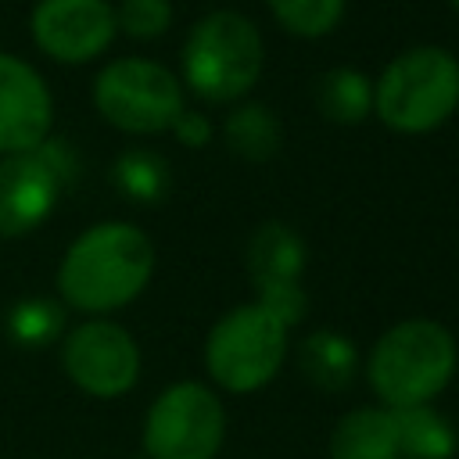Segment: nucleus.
<instances>
[{"label":"nucleus","mask_w":459,"mask_h":459,"mask_svg":"<svg viewBox=\"0 0 459 459\" xmlns=\"http://www.w3.org/2000/svg\"><path fill=\"white\" fill-rule=\"evenodd\" d=\"M298 362H301V373L316 387L341 391V387L351 384L355 366H359V355H355V344L344 333H337V330H316V333H308L301 341Z\"/></svg>","instance_id":"2eb2a0df"},{"label":"nucleus","mask_w":459,"mask_h":459,"mask_svg":"<svg viewBox=\"0 0 459 459\" xmlns=\"http://www.w3.org/2000/svg\"><path fill=\"white\" fill-rule=\"evenodd\" d=\"M93 104L104 122L133 136L172 129L183 111V82L151 57H118L93 79Z\"/></svg>","instance_id":"423d86ee"},{"label":"nucleus","mask_w":459,"mask_h":459,"mask_svg":"<svg viewBox=\"0 0 459 459\" xmlns=\"http://www.w3.org/2000/svg\"><path fill=\"white\" fill-rule=\"evenodd\" d=\"M273 18L301 39L326 36L344 18V0H265Z\"/></svg>","instance_id":"aec40b11"},{"label":"nucleus","mask_w":459,"mask_h":459,"mask_svg":"<svg viewBox=\"0 0 459 459\" xmlns=\"http://www.w3.org/2000/svg\"><path fill=\"white\" fill-rule=\"evenodd\" d=\"M154 273V244L151 237L122 219L97 222L82 230L61 265H57V290L65 305L79 312H115L143 294Z\"/></svg>","instance_id":"f257e3e1"},{"label":"nucleus","mask_w":459,"mask_h":459,"mask_svg":"<svg viewBox=\"0 0 459 459\" xmlns=\"http://www.w3.org/2000/svg\"><path fill=\"white\" fill-rule=\"evenodd\" d=\"M7 337L22 348H43L65 330V305L54 298H22L7 308Z\"/></svg>","instance_id":"6ab92c4d"},{"label":"nucleus","mask_w":459,"mask_h":459,"mask_svg":"<svg viewBox=\"0 0 459 459\" xmlns=\"http://www.w3.org/2000/svg\"><path fill=\"white\" fill-rule=\"evenodd\" d=\"M111 179H115L118 194L136 201V204H158L169 194V183H172L165 158L154 154V151H143V147L122 151L118 161L111 165Z\"/></svg>","instance_id":"a211bd4d"},{"label":"nucleus","mask_w":459,"mask_h":459,"mask_svg":"<svg viewBox=\"0 0 459 459\" xmlns=\"http://www.w3.org/2000/svg\"><path fill=\"white\" fill-rule=\"evenodd\" d=\"M452 7H455V11H459V0H452Z\"/></svg>","instance_id":"5701e85b"},{"label":"nucleus","mask_w":459,"mask_h":459,"mask_svg":"<svg viewBox=\"0 0 459 459\" xmlns=\"http://www.w3.org/2000/svg\"><path fill=\"white\" fill-rule=\"evenodd\" d=\"M316 104H319L326 122H333V126H359L373 111V82L359 68H351V65L330 68L316 82Z\"/></svg>","instance_id":"dca6fc26"},{"label":"nucleus","mask_w":459,"mask_h":459,"mask_svg":"<svg viewBox=\"0 0 459 459\" xmlns=\"http://www.w3.org/2000/svg\"><path fill=\"white\" fill-rule=\"evenodd\" d=\"M330 459H398L391 409L362 405L344 412L330 434Z\"/></svg>","instance_id":"ddd939ff"},{"label":"nucleus","mask_w":459,"mask_h":459,"mask_svg":"<svg viewBox=\"0 0 459 459\" xmlns=\"http://www.w3.org/2000/svg\"><path fill=\"white\" fill-rule=\"evenodd\" d=\"M115 25L133 39H158L172 25V0H122L115 7Z\"/></svg>","instance_id":"412c9836"},{"label":"nucleus","mask_w":459,"mask_h":459,"mask_svg":"<svg viewBox=\"0 0 459 459\" xmlns=\"http://www.w3.org/2000/svg\"><path fill=\"white\" fill-rule=\"evenodd\" d=\"M262 32L247 14L233 7L208 11L201 22H194L179 54L183 82L208 104H230L247 97L262 79Z\"/></svg>","instance_id":"7ed1b4c3"},{"label":"nucleus","mask_w":459,"mask_h":459,"mask_svg":"<svg viewBox=\"0 0 459 459\" xmlns=\"http://www.w3.org/2000/svg\"><path fill=\"white\" fill-rule=\"evenodd\" d=\"M459 362L455 337L445 323L416 316L384 330L366 359V380L384 409H409L434 402Z\"/></svg>","instance_id":"f03ea898"},{"label":"nucleus","mask_w":459,"mask_h":459,"mask_svg":"<svg viewBox=\"0 0 459 459\" xmlns=\"http://www.w3.org/2000/svg\"><path fill=\"white\" fill-rule=\"evenodd\" d=\"M75 151L47 136L32 151L0 158V237H25L50 219L61 190L75 179Z\"/></svg>","instance_id":"6e6552de"},{"label":"nucleus","mask_w":459,"mask_h":459,"mask_svg":"<svg viewBox=\"0 0 459 459\" xmlns=\"http://www.w3.org/2000/svg\"><path fill=\"white\" fill-rule=\"evenodd\" d=\"M222 136L244 161H265L280 151V118L265 104H240L222 122Z\"/></svg>","instance_id":"f3484780"},{"label":"nucleus","mask_w":459,"mask_h":459,"mask_svg":"<svg viewBox=\"0 0 459 459\" xmlns=\"http://www.w3.org/2000/svg\"><path fill=\"white\" fill-rule=\"evenodd\" d=\"M172 133H176V140L179 143H186V147H204L208 140H212V122L201 115V111H179V118L172 122Z\"/></svg>","instance_id":"4be33fe9"},{"label":"nucleus","mask_w":459,"mask_h":459,"mask_svg":"<svg viewBox=\"0 0 459 459\" xmlns=\"http://www.w3.org/2000/svg\"><path fill=\"white\" fill-rule=\"evenodd\" d=\"M459 108V57L445 47L402 50L373 86L377 118L405 136L430 133Z\"/></svg>","instance_id":"20e7f679"},{"label":"nucleus","mask_w":459,"mask_h":459,"mask_svg":"<svg viewBox=\"0 0 459 459\" xmlns=\"http://www.w3.org/2000/svg\"><path fill=\"white\" fill-rule=\"evenodd\" d=\"M29 32L50 61L86 65L111 47L118 25L108 0H36Z\"/></svg>","instance_id":"9d476101"},{"label":"nucleus","mask_w":459,"mask_h":459,"mask_svg":"<svg viewBox=\"0 0 459 459\" xmlns=\"http://www.w3.org/2000/svg\"><path fill=\"white\" fill-rule=\"evenodd\" d=\"M287 359V326L258 301L230 308L204 341L208 377L230 391L247 394L265 387Z\"/></svg>","instance_id":"39448f33"},{"label":"nucleus","mask_w":459,"mask_h":459,"mask_svg":"<svg viewBox=\"0 0 459 459\" xmlns=\"http://www.w3.org/2000/svg\"><path fill=\"white\" fill-rule=\"evenodd\" d=\"M68 380L93 398H118L140 377V348L133 333L111 319H86L61 341Z\"/></svg>","instance_id":"1a4fd4ad"},{"label":"nucleus","mask_w":459,"mask_h":459,"mask_svg":"<svg viewBox=\"0 0 459 459\" xmlns=\"http://www.w3.org/2000/svg\"><path fill=\"white\" fill-rule=\"evenodd\" d=\"M50 126L54 100L47 79L25 57L0 50V158L39 147Z\"/></svg>","instance_id":"9b49d317"},{"label":"nucleus","mask_w":459,"mask_h":459,"mask_svg":"<svg viewBox=\"0 0 459 459\" xmlns=\"http://www.w3.org/2000/svg\"><path fill=\"white\" fill-rule=\"evenodd\" d=\"M226 437V409L219 394L197 380L165 387L143 416L147 459H215Z\"/></svg>","instance_id":"0eeeda50"},{"label":"nucleus","mask_w":459,"mask_h":459,"mask_svg":"<svg viewBox=\"0 0 459 459\" xmlns=\"http://www.w3.org/2000/svg\"><path fill=\"white\" fill-rule=\"evenodd\" d=\"M305 269V244L287 222H262L247 240V276L255 290L290 287L301 283Z\"/></svg>","instance_id":"f8f14e48"},{"label":"nucleus","mask_w":459,"mask_h":459,"mask_svg":"<svg viewBox=\"0 0 459 459\" xmlns=\"http://www.w3.org/2000/svg\"><path fill=\"white\" fill-rule=\"evenodd\" d=\"M391 416H394V434H398V459H452L455 455L459 448L455 427L430 402L391 409Z\"/></svg>","instance_id":"4468645a"}]
</instances>
